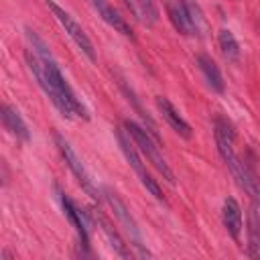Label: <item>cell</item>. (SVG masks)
<instances>
[{
  "label": "cell",
  "mask_w": 260,
  "mask_h": 260,
  "mask_svg": "<svg viewBox=\"0 0 260 260\" xmlns=\"http://www.w3.org/2000/svg\"><path fill=\"white\" fill-rule=\"evenodd\" d=\"M124 130L128 132V136L132 138V142H134L136 148L140 150V154L146 156V160L162 175V179H167L171 185H175V173L171 171L169 162H167L165 156L160 154V150H158V146L154 144L150 132H146V130H144L140 124H136L134 120H126V122H124Z\"/></svg>",
  "instance_id": "1"
},
{
  "label": "cell",
  "mask_w": 260,
  "mask_h": 260,
  "mask_svg": "<svg viewBox=\"0 0 260 260\" xmlns=\"http://www.w3.org/2000/svg\"><path fill=\"white\" fill-rule=\"evenodd\" d=\"M165 8L177 32H181L183 37L201 35L205 26V18L197 4H193L191 0H167Z\"/></svg>",
  "instance_id": "2"
},
{
  "label": "cell",
  "mask_w": 260,
  "mask_h": 260,
  "mask_svg": "<svg viewBox=\"0 0 260 260\" xmlns=\"http://www.w3.org/2000/svg\"><path fill=\"white\" fill-rule=\"evenodd\" d=\"M116 138H118V144H120V150H122V154L126 156V160H128V165L134 169V173L138 175V179H140V183H142V187L156 199V201H160V203H165V195H162V191H160V187H158V183L150 177V173L146 171V165L142 162V158H140V154H138V150H136V144L134 142H130L132 138L128 136V132L126 130H118L116 132Z\"/></svg>",
  "instance_id": "3"
},
{
  "label": "cell",
  "mask_w": 260,
  "mask_h": 260,
  "mask_svg": "<svg viewBox=\"0 0 260 260\" xmlns=\"http://www.w3.org/2000/svg\"><path fill=\"white\" fill-rule=\"evenodd\" d=\"M24 59H26V65H28V69H30V73L35 75V79H37V83H39V87L45 91V95L53 102V106L59 110V114L61 116H65L67 120L69 118H73V114H71V110L67 108V104L63 102V98L59 95V91H57V87H55V83H53V79H51V73H49V69H47V65H45V61L28 47L26 51H24Z\"/></svg>",
  "instance_id": "4"
},
{
  "label": "cell",
  "mask_w": 260,
  "mask_h": 260,
  "mask_svg": "<svg viewBox=\"0 0 260 260\" xmlns=\"http://www.w3.org/2000/svg\"><path fill=\"white\" fill-rule=\"evenodd\" d=\"M47 6H49V10H51V14L55 16V20L63 26V30L69 35V39L77 45V49L93 63L95 61V51H93V45H91V41H89V37L85 35V30L81 28V24L65 10V8H61L55 0H47Z\"/></svg>",
  "instance_id": "5"
},
{
  "label": "cell",
  "mask_w": 260,
  "mask_h": 260,
  "mask_svg": "<svg viewBox=\"0 0 260 260\" xmlns=\"http://www.w3.org/2000/svg\"><path fill=\"white\" fill-rule=\"evenodd\" d=\"M55 144H57V148H59V152H61L65 165H67V167L71 169V173L75 175L77 183H79L93 199H98V191H95V187H93V183H91V179H89V173H87L85 165L81 162V158L77 156V152L73 150V146L69 144V140L63 138L59 132H55Z\"/></svg>",
  "instance_id": "6"
},
{
  "label": "cell",
  "mask_w": 260,
  "mask_h": 260,
  "mask_svg": "<svg viewBox=\"0 0 260 260\" xmlns=\"http://www.w3.org/2000/svg\"><path fill=\"white\" fill-rule=\"evenodd\" d=\"M104 197H106V201H108V205H110V209L114 211V215H116V219L120 221V225L130 234V240L134 242V246L140 250V254H148L144 248H142V240H140V230H138V223L134 221V217L130 215V211H128V207H126V203L118 197V193H114V191H110V189H106L104 191Z\"/></svg>",
  "instance_id": "7"
},
{
  "label": "cell",
  "mask_w": 260,
  "mask_h": 260,
  "mask_svg": "<svg viewBox=\"0 0 260 260\" xmlns=\"http://www.w3.org/2000/svg\"><path fill=\"white\" fill-rule=\"evenodd\" d=\"M89 4H91L93 10L98 12V16H100L106 24H110L116 32H120V35H124V37H128V39H134V32H132L130 24L120 16V12H118L108 0H89Z\"/></svg>",
  "instance_id": "8"
},
{
  "label": "cell",
  "mask_w": 260,
  "mask_h": 260,
  "mask_svg": "<svg viewBox=\"0 0 260 260\" xmlns=\"http://www.w3.org/2000/svg\"><path fill=\"white\" fill-rule=\"evenodd\" d=\"M61 207H63V211H65V215H67V219H69V223L75 228L81 246H87V244H89V225H87L85 213H83L67 195H63V193H61Z\"/></svg>",
  "instance_id": "9"
},
{
  "label": "cell",
  "mask_w": 260,
  "mask_h": 260,
  "mask_svg": "<svg viewBox=\"0 0 260 260\" xmlns=\"http://www.w3.org/2000/svg\"><path fill=\"white\" fill-rule=\"evenodd\" d=\"M156 108H158V112L162 114V118L167 120V124L181 136V138H191V126L187 124V120L179 114V110L167 100V98H162V95H158L156 98Z\"/></svg>",
  "instance_id": "10"
},
{
  "label": "cell",
  "mask_w": 260,
  "mask_h": 260,
  "mask_svg": "<svg viewBox=\"0 0 260 260\" xmlns=\"http://www.w3.org/2000/svg\"><path fill=\"white\" fill-rule=\"evenodd\" d=\"M221 221L228 234L232 236L234 242H240L242 234V207L234 197H225L223 207H221Z\"/></svg>",
  "instance_id": "11"
},
{
  "label": "cell",
  "mask_w": 260,
  "mask_h": 260,
  "mask_svg": "<svg viewBox=\"0 0 260 260\" xmlns=\"http://www.w3.org/2000/svg\"><path fill=\"white\" fill-rule=\"evenodd\" d=\"M2 124H4V128H6L12 136H16V138H20V140H28V138H30V132H28L24 120H22L20 114H18L12 106H8V104L2 106Z\"/></svg>",
  "instance_id": "12"
},
{
  "label": "cell",
  "mask_w": 260,
  "mask_h": 260,
  "mask_svg": "<svg viewBox=\"0 0 260 260\" xmlns=\"http://www.w3.org/2000/svg\"><path fill=\"white\" fill-rule=\"evenodd\" d=\"M248 256L260 258V215L256 205L248 209Z\"/></svg>",
  "instance_id": "13"
},
{
  "label": "cell",
  "mask_w": 260,
  "mask_h": 260,
  "mask_svg": "<svg viewBox=\"0 0 260 260\" xmlns=\"http://www.w3.org/2000/svg\"><path fill=\"white\" fill-rule=\"evenodd\" d=\"M197 65H199V69H201L205 81L209 83V87L221 93V91H223V77H221V71H219V67L215 65V61H213L211 57H207V55H199V57H197Z\"/></svg>",
  "instance_id": "14"
},
{
  "label": "cell",
  "mask_w": 260,
  "mask_h": 260,
  "mask_svg": "<svg viewBox=\"0 0 260 260\" xmlns=\"http://www.w3.org/2000/svg\"><path fill=\"white\" fill-rule=\"evenodd\" d=\"M91 217H93V219L100 223L102 232H104V234H106V238L110 240V246H112V248H114V250H116L120 256H126V258H128V256H130V250L126 248V244H124L122 236H120V234L114 230V225L108 221V217H104L100 211H91Z\"/></svg>",
  "instance_id": "15"
},
{
  "label": "cell",
  "mask_w": 260,
  "mask_h": 260,
  "mask_svg": "<svg viewBox=\"0 0 260 260\" xmlns=\"http://www.w3.org/2000/svg\"><path fill=\"white\" fill-rule=\"evenodd\" d=\"M217 43H219V49H221V53L228 61H236L240 57V45H238L236 37L232 35V30L221 28L219 35H217Z\"/></svg>",
  "instance_id": "16"
},
{
  "label": "cell",
  "mask_w": 260,
  "mask_h": 260,
  "mask_svg": "<svg viewBox=\"0 0 260 260\" xmlns=\"http://www.w3.org/2000/svg\"><path fill=\"white\" fill-rule=\"evenodd\" d=\"M140 12H142V22L144 24H154L158 18V8L154 0H138Z\"/></svg>",
  "instance_id": "17"
},
{
  "label": "cell",
  "mask_w": 260,
  "mask_h": 260,
  "mask_svg": "<svg viewBox=\"0 0 260 260\" xmlns=\"http://www.w3.org/2000/svg\"><path fill=\"white\" fill-rule=\"evenodd\" d=\"M124 4H126V8L132 12V16H134L136 20L142 22V12H140V4H138V0H124Z\"/></svg>",
  "instance_id": "18"
}]
</instances>
